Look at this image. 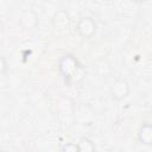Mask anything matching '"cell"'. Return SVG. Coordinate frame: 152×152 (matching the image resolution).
Masks as SVG:
<instances>
[{"label":"cell","instance_id":"6da1fadb","mask_svg":"<svg viewBox=\"0 0 152 152\" xmlns=\"http://www.w3.org/2000/svg\"><path fill=\"white\" fill-rule=\"evenodd\" d=\"M51 26H52V30L56 36H58V37L66 36L71 27L70 14L65 10L56 11L51 18Z\"/></svg>","mask_w":152,"mask_h":152},{"label":"cell","instance_id":"7a4b0ae2","mask_svg":"<svg viewBox=\"0 0 152 152\" xmlns=\"http://www.w3.org/2000/svg\"><path fill=\"white\" fill-rule=\"evenodd\" d=\"M78 66H80V63L77 58L69 53L61 56L57 62V69L59 74L63 76V78L65 80V82H68V84L70 83V80L74 77V75L77 72Z\"/></svg>","mask_w":152,"mask_h":152},{"label":"cell","instance_id":"3957f363","mask_svg":"<svg viewBox=\"0 0 152 152\" xmlns=\"http://www.w3.org/2000/svg\"><path fill=\"white\" fill-rule=\"evenodd\" d=\"M96 27L97 26H96L95 20L89 15L80 18L76 24V31H77L78 36H81L84 39L93 38V36L96 33Z\"/></svg>","mask_w":152,"mask_h":152},{"label":"cell","instance_id":"277c9868","mask_svg":"<svg viewBox=\"0 0 152 152\" xmlns=\"http://www.w3.org/2000/svg\"><path fill=\"white\" fill-rule=\"evenodd\" d=\"M129 91H131L129 83L124 77L115 78V81L113 82V84L110 87V96L115 101H121V100L126 99L129 95Z\"/></svg>","mask_w":152,"mask_h":152},{"label":"cell","instance_id":"5b68a950","mask_svg":"<svg viewBox=\"0 0 152 152\" xmlns=\"http://www.w3.org/2000/svg\"><path fill=\"white\" fill-rule=\"evenodd\" d=\"M137 139L142 145H146V146L152 145V126L150 122H145L141 125V127L138 131Z\"/></svg>","mask_w":152,"mask_h":152},{"label":"cell","instance_id":"8992f818","mask_svg":"<svg viewBox=\"0 0 152 152\" xmlns=\"http://www.w3.org/2000/svg\"><path fill=\"white\" fill-rule=\"evenodd\" d=\"M20 24L24 26V28L32 30L38 25V18L34 12L25 11V12H23V14L20 17Z\"/></svg>","mask_w":152,"mask_h":152},{"label":"cell","instance_id":"52a82bcc","mask_svg":"<svg viewBox=\"0 0 152 152\" xmlns=\"http://www.w3.org/2000/svg\"><path fill=\"white\" fill-rule=\"evenodd\" d=\"M76 144L78 147V152H96L95 144L93 142L91 139H89L87 137L80 138V140Z\"/></svg>","mask_w":152,"mask_h":152},{"label":"cell","instance_id":"ba28073f","mask_svg":"<svg viewBox=\"0 0 152 152\" xmlns=\"http://www.w3.org/2000/svg\"><path fill=\"white\" fill-rule=\"evenodd\" d=\"M61 152H78V147L76 142H65L61 147Z\"/></svg>","mask_w":152,"mask_h":152},{"label":"cell","instance_id":"9c48e42d","mask_svg":"<svg viewBox=\"0 0 152 152\" xmlns=\"http://www.w3.org/2000/svg\"><path fill=\"white\" fill-rule=\"evenodd\" d=\"M7 69H8L7 61H6V58L4 56L0 55V76H5L6 72H7Z\"/></svg>","mask_w":152,"mask_h":152},{"label":"cell","instance_id":"30bf717a","mask_svg":"<svg viewBox=\"0 0 152 152\" xmlns=\"http://www.w3.org/2000/svg\"><path fill=\"white\" fill-rule=\"evenodd\" d=\"M0 152H8V151H5V150H2V151H0Z\"/></svg>","mask_w":152,"mask_h":152}]
</instances>
